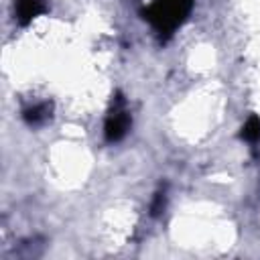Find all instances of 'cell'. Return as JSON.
<instances>
[{"label":"cell","instance_id":"6da1fadb","mask_svg":"<svg viewBox=\"0 0 260 260\" xmlns=\"http://www.w3.org/2000/svg\"><path fill=\"white\" fill-rule=\"evenodd\" d=\"M16 10H18L20 20L28 22L43 10V2L41 0H16Z\"/></svg>","mask_w":260,"mask_h":260},{"label":"cell","instance_id":"7a4b0ae2","mask_svg":"<svg viewBox=\"0 0 260 260\" xmlns=\"http://www.w3.org/2000/svg\"><path fill=\"white\" fill-rule=\"evenodd\" d=\"M244 138H248V140H256V138H260V120H258V118H252V120L246 124Z\"/></svg>","mask_w":260,"mask_h":260}]
</instances>
